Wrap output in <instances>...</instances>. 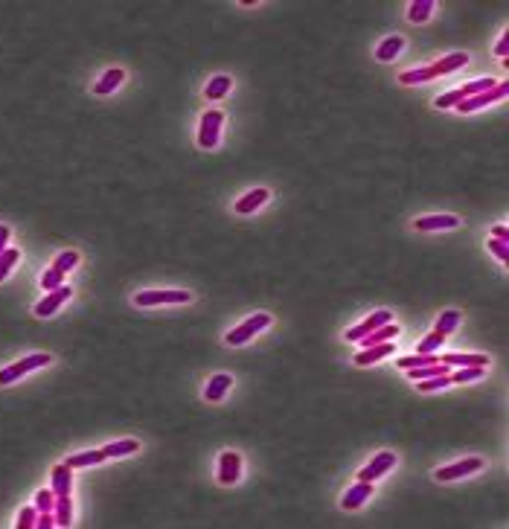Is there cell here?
Listing matches in <instances>:
<instances>
[{
    "label": "cell",
    "instance_id": "1",
    "mask_svg": "<svg viewBox=\"0 0 509 529\" xmlns=\"http://www.w3.org/2000/svg\"><path fill=\"white\" fill-rule=\"evenodd\" d=\"M178 303H189V291H184V288H151V291L134 294V305H140V308L178 305Z\"/></svg>",
    "mask_w": 509,
    "mask_h": 529
},
{
    "label": "cell",
    "instance_id": "2",
    "mask_svg": "<svg viewBox=\"0 0 509 529\" xmlns=\"http://www.w3.org/2000/svg\"><path fill=\"white\" fill-rule=\"evenodd\" d=\"M268 326H271V315L268 311H257V315H250L247 320H242L236 329H230L224 335V341H227V346H242V343H247L253 335H259V331L268 329Z\"/></svg>",
    "mask_w": 509,
    "mask_h": 529
},
{
    "label": "cell",
    "instance_id": "3",
    "mask_svg": "<svg viewBox=\"0 0 509 529\" xmlns=\"http://www.w3.org/2000/svg\"><path fill=\"white\" fill-rule=\"evenodd\" d=\"M50 361H53V358L47 355V352H35V355L24 358V361H15V364L4 366V369H0V387H6V384H12V381H21L27 372L41 369V366H47Z\"/></svg>",
    "mask_w": 509,
    "mask_h": 529
},
{
    "label": "cell",
    "instance_id": "4",
    "mask_svg": "<svg viewBox=\"0 0 509 529\" xmlns=\"http://www.w3.org/2000/svg\"><path fill=\"white\" fill-rule=\"evenodd\" d=\"M506 93H509V85L506 82H498L495 88H489V90H483V93H477V96H468V99H463L460 105H454L460 114H472V111H477V108H486V105H492V102H501V99H506Z\"/></svg>",
    "mask_w": 509,
    "mask_h": 529
},
{
    "label": "cell",
    "instance_id": "5",
    "mask_svg": "<svg viewBox=\"0 0 509 529\" xmlns=\"http://www.w3.org/2000/svg\"><path fill=\"white\" fill-rule=\"evenodd\" d=\"M222 123H224V114L222 111H207L201 116V125H198V146L201 149H215V146H219Z\"/></svg>",
    "mask_w": 509,
    "mask_h": 529
},
{
    "label": "cell",
    "instance_id": "6",
    "mask_svg": "<svg viewBox=\"0 0 509 529\" xmlns=\"http://www.w3.org/2000/svg\"><path fill=\"white\" fill-rule=\"evenodd\" d=\"M483 468V460L480 457H466V460H460V462H452V465H442V468H437V480L440 483H448V480H457V477H466V474H475V472H480Z\"/></svg>",
    "mask_w": 509,
    "mask_h": 529
},
{
    "label": "cell",
    "instance_id": "7",
    "mask_svg": "<svg viewBox=\"0 0 509 529\" xmlns=\"http://www.w3.org/2000/svg\"><path fill=\"white\" fill-rule=\"evenodd\" d=\"M393 465H396V454H393V451H381V454H376V457H373V462L364 465L361 472H358V480L376 483V480H379V477H384V474H387Z\"/></svg>",
    "mask_w": 509,
    "mask_h": 529
},
{
    "label": "cell",
    "instance_id": "8",
    "mask_svg": "<svg viewBox=\"0 0 509 529\" xmlns=\"http://www.w3.org/2000/svg\"><path fill=\"white\" fill-rule=\"evenodd\" d=\"M70 297H73V288H67V285L55 288V291H47V297L35 305V315H38V317H50V315H55V311L62 308Z\"/></svg>",
    "mask_w": 509,
    "mask_h": 529
},
{
    "label": "cell",
    "instance_id": "9",
    "mask_svg": "<svg viewBox=\"0 0 509 529\" xmlns=\"http://www.w3.org/2000/svg\"><path fill=\"white\" fill-rule=\"evenodd\" d=\"M239 474H242V457L236 454V451H224V454L219 457V483L233 486L239 480Z\"/></svg>",
    "mask_w": 509,
    "mask_h": 529
},
{
    "label": "cell",
    "instance_id": "10",
    "mask_svg": "<svg viewBox=\"0 0 509 529\" xmlns=\"http://www.w3.org/2000/svg\"><path fill=\"white\" fill-rule=\"evenodd\" d=\"M384 323H390V311H373V315H369L367 320H361L358 326H352L349 331H346V341L349 343H355V341H361L364 335H369V331H376L379 326H384Z\"/></svg>",
    "mask_w": 509,
    "mask_h": 529
},
{
    "label": "cell",
    "instance_id": "11",
    "mask_svg": "<svg viewBox=\"0 0 509 529\" xmlns=\"http://www.w3.org/2000/svg\"><path fill=\"white\" fill-rule=\"evenodd\" d=\"M367 497H373V483H367V480H358L355 486L349 488V492L344 495L341 506L346 509V512H352V509H361L367 503Z\"/></svg>",
    "mask_w": 509,
    "mask_h": 529
},
{
    "label": "cell",
    "instance_id": "12",
    "mask_svg": "<svg viewBox=\"0 0 509 529\" xmlns=\"http://www.w3.org/2000/svg\"><path fill=\"white\" fill-rule=\"evenodd\" d=\"M393 352H396V343H393V341L367 346V349H361L358 355H355V364H358V366H369V364H376V361H381V358H390Z\"/></svg>",
    "mask_w": 509,
    "mask_h": 529
},
{
    "label": "cell",
    "instance_id": "13",
    "mask_svg": "<svg viewBox=\"0 0 509 529\" xmlns=\"http://www.w3.org/2000/svg\"><path fill=\"white\" fill-rule=\"evenodd\" d=\"M268 198H271V192H268V189H262V186H259V189H250L247 195H242V198H239L236 204H233V209H236L239 215H250V212H257Z\"/></svg>",
    "mask_w": 509,
    "mask_h": 529
},
{
    "label": "cell",
    "instance_id": "14",
    "mask_svg": "<svg viewBox=\"0 0 509 529\" xmlns=\"http://www.w3.org/2000/svg\"><path fill=\"white\" fill-rule=\"evenodd\" d=\"M460 224L457 215H428V219H416L414 227L419 233H434V230H454Z\"/></svg>",
    "mask_w": 509,
    "mask_h": 529
},
{
    "label": "cell",
    "instance_id": "15",
    "mask_svg": "<svg viewBox=\"0 0 509 529\" xmlns=\"http://www.w3.org/2000/svg\"><path fill=\"white\" fill-rule=\"evenodd\" d=\"M233 387V378L227 376V372H219V376H212L210 381H207V387H204V399L210 401V404H215V401H222L224 396H227V390Z\"/></svg>",
    "mask_w": 509,
    "mask_h": 529
},
{
    "label": "cell",
    "instance_id": "16",
    "mask_svg": "<svg viewBox=\"0 0 509 529\" xmlns=\"http://www.w3.org/2000/svg\"><path fill=\"white\" fill-rule=\"evenodd\" d=\"M73 468H67L65 462L62 465H55L53 468V492H55V497H70V486H73Z\"/></svg>",
    "mask_w": 509,
    "mask_h": 529
},
{
    "label": "cell",
    "instance_id": "17",
    "mask_svg": "<svg viewBox=\"0 0 509 529\" xmlns=\"http://www.w3.org/2000/svg\"><path fill=\"white\" fill-rule=\"evenodd\" d=\"M123 79H125V73H123L120 67H111V70L102 73V79L93 85V93H96V96H108V93H114L116 88L123 85Z\"/></svg>",
    "mask_w": 509,
    "mask_h": 529
},
{
    "label": "cell",
    "instance_id": "18",
    "mask_svg": "<svg viewBox=\"0 0 509 529\" xmlns=\"http://www.w3.org/2000/svg\"><path fill=\"white\" fill-rule=\"evenodd\" d=\"M410 381H425V378H434V376H452V366L448 364H425V366H414V369H405Z\"/></svg>",
    "mask_w": 509,
    "mask_h": 529
},
{
    "label": "cell",
    "instance_id": "19",
    "mask_svg": "<svg viewBox=\"0 0 509 529\" xmlns=\"http://www.w3.org/2000/svg\"><path fill=\"white\" fill-rule=\"evenodd\" d=\"M399 335V326L396 323H384V326H379L376 331H369V335H364L358 343H361V349H367V346H376V343H387V341H393Z\"/></svg>",
    "mask_w": 509,
    "mask_h": 529
},
{
    "label": "cell",
    "instance_id": "20",
    "mask_svg": "<svg viewBox=\"0 0 509 529\" xmlns=\"http://www.w3.org/2000/svg\"><path fill=\"white\" fill-rule=\"evenodd\" d=\"M466 62H468V55H466V53H452V55H442L440 62L430 64V70H434V76L440 79V76H445V73H454V70H460Z\"/></svg>",
    "mask_w": 509,
    "mask_h": 529
},
{
    "label": "cell",
    "instance_id": "21",
    "mask_svg": "<svg viewBox=\"0 0 509 529\" xmlns=\"http://www.w3.org/2000/svg\"><path fill=\"white\" fill-rule=\"evenodd\" d=\"M402 47H405V38L402 35H390L376 47V58L379 62H393V58L402 53Z\"/></svg>",
    "mask_w": 509,
    "mask_h": 529
},
{
    "label": "cell",
    "instance_id": "22",
    "mask_svg": "<svg viewBox=\"0 0 509 529\" xmlns=\"http://www.w3.org/2000/svg\"><path fill=\"white\" fill-rule=\"evenodd\" d=\"M230 88H233V79H230V76H212V79H210V85L204 88V96H207V99L210 102H215V99H224V96L230 93Z\"/></svg>",
    "mask_w": 509,
    "mask_h": 529
},
{
    "label": "cell",
    "instance_id": "23",
    "mask_svg": "<svg viewBox=\"0 0 509 529\" xmlns=\"http://www.w3.org/2000/svg\"><path fill=\"white\" fill-rule=\"evenodd\" d=\"M105 460V451L100 448V451H85V454H73V457H67V468H88V465H100Z\"/></svg>",
    "mask_w": 509,
    "mask_h": 529
},
{
    "label": "cell",
    "instance_id": "24",
    "mask_svg": "<svg viewBox=\"0 0 509 529\" xmlns=\"http://www.w3.org/2000/svg\"><path fill=\"white\" fill-rule=\"evenodd\" d=\"M102 451H105V460L108 457H128V454H134V451H140V442L137 439H116V442L105 445Z\"/></svg>",
    "mask_w": 509,
    "mask_h": 529
},
{
    "label": "cell",
    "instance_id": "25",
    "mask_svg": "<svg viewBox=\"0 0 509 529\" xmlns=\"http://www.w3.org/2000/svg\"><path fill=\"white\" fill-rule=\"evenodd\" d=\"M53 518H55V526H70L73 523V503H70V497H55Z\"/></svg>",
    "mask_w": 509,
    "mask_h": 529
},
{
    "label": "cell",
    "instance_id": "26",
    "mask_svg": "<svg viewBox=\"0 0 509 529\" xmlns=\"http://www.w3.org/2000/svg\"><path fill=\"white\" fill-rule=\"evenodd\" d=\"M440 361L448 366H489L486 355H440Z\"/></svg>",
    "mask_w": 509,
    "mask_h": 529
},
{
    "label": "cell",
    "instance_id": "27",
    "mask_svg": "<svg viewBox=\"0 0 509 529\" xmlns=\"http://www.w3.org/2000/svg\"><path fill=\"white\" fill-rule=\"evenodd\" d=\"M430 12H434V0H414L410 9H407V18L414 24H425L430 18Z\"/></svg>",
    "mask_w": 509,
    "mask_h": 529
},
{
    "label": "cell",
    "instance_id": "28",
    "mask_svg": "<svg viewBox=\"0 0 509 529\" xmlns=\"http://www.w3.org/2000/svg\"><path fill=\"white\" fill-rule=\"evenodd\" d=\"M489 366H457V372H452V384H466V381H477L486 376Z\"/></svg>",
    "mask_w": 509,
    "mask_h": 529
},
{
    "label": "cell",
    "instance_id": "29",
    "mask_svg": "<svg viewBox=\"0 0 509 529\" xmlns=\"http://www.w3.org/2000/svg\"><path fill=\"white\" fill-rule=\"evenodd\" d=\"M460 326V311H454V308H448V311H442L440 315V320H437V326H434V331H440V335H452V331Z\"/></svg>",
    "mask_w": 509,
    "mask_h": 529
},
{
    "label": "cell",
    "instance_id": "30",
    "mask_svg": "<svg viewBox=\"0 0 509 529\" xmlns=\"http://www.w3.org/2000/svg\"><path fill=\"white\" fill-rule=\"evenodd\" d=\"M430 79H437L434 70H430V64H428V67H416V70H405V73L399 76L402 85H419V82H430Z\"/></svg>",
    "mask_w": 509,
    "mask_h": 529
},
{
    "label": "cell",
    "instance_id": "31",
    "mask_svg": "<svg viewBox=\"0 0 509 529\" xmlns=\"http://www.w3.org/2000/svg\"><path fill=\"white\" fill-rule=\"evenodd\" d=\"M396 364L402 366V369H414V366H425V364H440V355L437 352H430V355H410V358H396Z\"/></svg>",
    "mask_w": 509,
    "mask_h": 529
},
{
    "label": "cell",
    "instance_id": "32",
    "mask_svg": "<svg viewBox=\"0 0 509 529\" xmlns=\"http://www.w3.org/2000/svg\"><path fill=\"white\" fill-rule=\"evenodd\" d=\"M18 259H21V253H18L15 247H6L4 253H0V282H4L12 273V268L18 265Z\"/></svg>",
    "mask_w": 509,
    "mask_h": 529
},
{
    "label": "cell",
    "instance_id": "33",
    "mask_svg": "<svg viewBox=\"0 0 509 529\" xmlns=\"http://www.w3.org/2000/svg\"><path fill=\"white\" fill-rule=\"evenodd\" d=\"M76 265H79V253H76V250H65V253H58L55 262H53V268H55L58 273H67V270H73Z\"/></svg>",
    "mask_w": 509,
    "mask_h": 529
},
{
    "label": "cell",
    "instance_id": "34",
    "mask_svg": "<svg viewBox=\"0 0 509 529\" xmlns=\"http://www.w3.org/2000/svg\"><path fill=\"white\" fill-rule=\"evenodd\" d=\"M419 393H434V390H445L452 387V378L448 376H434V378H425V381H416Z\"/></svg>",
    "mask_w": 509,
    "mask_h": 529
},
{
    "label": "cell",
    "instance_id": "35",
    "mask_svg": "<svg viewBox=\"0 0 509 529\" xmlns=\"http://www.w3.org/2000/svg\"><path fill=\"white\" fill-rule=\"evenodd\" d=\"M53 506H55V492L53 488H41V492L35 495V509L38 512H53Z\"/></svg>",
    "mask_w": 509,
    "mask_h": 529
},
{
    "label": "cell",
    "instance_id": "36",
    "mask_svg": "<svg viewBox=\"0 0 509 529\" xmlns=\"http://www.w3.org/2000/svg\"><path fill=\"white\" fill-rule=\"evenodd\" d=\"M62 285H65V273H58L55 268H47L44 277H41V288L44 291H55V288H62Z\"/></svg>",
    "mask_w": 509,
    "mask_h": 529
},
{
    "label": "cell",
    "instance_id": "37",
    "mask_svg": "<svg viewBox=\"0 0 509 529\" xmlns=\"http://www.w3.org/2000/svg\"><path fill=\"white\" fill-rule=\"evenodd\" d=\"M442 341H445V335H440V331H430V335L419 343V355H430V352H437L442 346Z\"/></svg>",
    "mask_w": 509,
    "mask_h": 529
},
{
    "label": "cell",
    "instance_id": "38",
    "mask_svg": "<svg viewBox=\"0 0 509 529\" xmlns=\"http://www.w3.org/2000/svg\"><path fill=\"white\" fill-rule=\"evenodd\" d=\"M35 521H38V509L35 506H29V509H24L21 515H18V529H35Z\"/></svg>",
    "mask_w": 509,
    "mask_h": 529
},
{
    "label": "cell",
    "instance_id": "39",
    "mask_svg": "<svg viewBox=\"0 0 509 529\" xmlns=\"http://www.w3.org/2000/svg\"><path fill=\"white\" fill-rule=\"evenodd\" d=\"M489 250H492V253H495V256H498V259H501L503 265L509 262V245H506V242H498V239H489Z\"/></svg>",
    "mask_w": 509,
    "mask_h": 529
},
{
    "label": "cell",
    "instance_id": "40",
    "mask_svg": "<svg viewBox=\"0 0 509 529\" xmlns=\"http://www.w3.org/2000/svg\"><path fill=\"white\" fill-rule=\"evenodd\" d=\"M50 526H55V518H53V512H38L35 529H50Z\"/></svg>",
    "mask_w": 509,
    "mask_h": 529
},
{
    "label": "cell",
    "instance_id": "41",
    "mask_svg": "<svg viewBox=\"0 0 509 529\" xmlns=\"http://www.w3.org/2000/svg\"><path fill=\"white\" fill-rule=\"evenodd\" d=\"M495 53H498V55H506V53H509V32L501 35V41L495 44Z\"/></svg>",
    "mask_w": 509,
    "mask_h": 529
},
{
    "label": "cell",
    "instance_id": "42",
    "mask_svg": "<svg viewBox=\"0 0 509 529\" xmlns=\"http://www.w3.org/2000/svg\"><path fill=\"white\" fill-rule=\"evenodd\" d=\"M492 236H495L498 242H509V230H506L503 224H498V227H492Z\"/></svg>",
    "mask_w": 509,
    "mask_h": 529
},
{
    "label": "cell",
    "instance_id": "43",
    "mask_svg": "<svg viewBox=\"0 0 509 529\" xmlns=\"http://www.w3.org/2000/svg\"><path fill=\"white\" fill-rule=\"evenodd\" d=\"M6 242H9V227H6V224H0V253L6 250Z\"/></svg>",
    "mask_w": 509,
    "mask_h": 529
}]
</instances>
